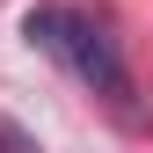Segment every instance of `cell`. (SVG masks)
<instances>
[{"label":"cell","mask_w":153,"mask_h":153,"mask_svg":"<svg viewBox=\"0 0 153 153\" xmlns=\"http://www.w3.org/2000/svg\"><path fill=\"white\" fill-rule=\"evenodd\" d=\"M22 36H29V44H44L51 59H59L88 95H102L117 117H131V73H124V51L109 44L102 22H88L80 7H36L29 22H22Z\"/></svg>","instance_id":"obj_1"}]
</instances>
